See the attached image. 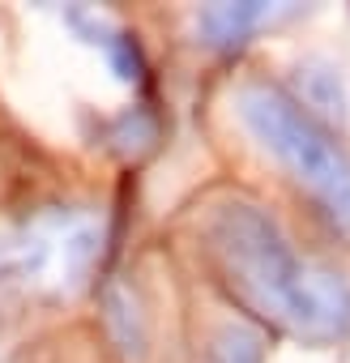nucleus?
Segmentation results:
<instances>
[{"label":"nucleus","instance_id":"obj_1","mask_svg":"<svg viewBox=\"0 0 350 363\" xmlns=\"http://www.w3.org/2000/svg\"><path fill=\"white\" fill-rule=\"evenodd\" d=\"M205 235L231 291L256 316L303 342H337L350 333L346 274L299 257L269 210L252 201H227L210 214Z\"/></svg>","mask_w":350,"mask_h":363},{"label":"nucleus","instance_id":"obj_2","mask_svg":"<svg viewBox=\"0 0 350 363\" xmlns=\"http://www.w3.org/2000/svg\"><path fill=\"white\" fill-rule=\"evenodd\" d=\"M231 103L248 137L269 158H278V167L316 197V206L341 231H350V154L329 133V124L303 111V103L290 90L261 77L244 82Z\"/></svg>","mask_w":350,"mask_h":363},{"label":"nucleus","instance_id":"obj_3","mask_svg":"<svg viewBox=\"0 0 350 363\" xmlns=\"http://www.w3.org/2000/svg\"><path fill=\"white\" fill-rule=\"evenodd\" d=\"M273 18V5L265 0H235V5H205L197 13V30H201V43L214 48V52H239L265 22Z\"/></svg>","mask_w":350,"mask_h":363},{"label":"nucleus","instance_id":"obj_4","mask_svg":"<svg viewBox=\"0 0 350 363\" xmlns=\"http://www.w3.org/2000/svg\"><path fill=\"white\" fill-rule=\"evenodd\" d=\"M295 82L303 90V111H312L316 120L320 116H329V120L346 116V86H341V77H337L333 65H324V60H299Z\"/></svg>","mask_w":350,"mask_h":363},{"label":"nucleus","instance_id":"obj_5","mask_svg":"<svg viewBox=\"0 0 350 363\" xmlns=\"http://www.w3.org/2000/svg\"><path fill=\"white\" fill-rule=\"evenodd\" d=\"M103 308H107V329L115 333L120 350L128 359H141L145 354V312H141L137 295L128 286H107Z\"/></svg>","mask_w":350,"mask_h":363},{"label":"nucleus","instance_id":"obj_6","mask_svg":"<svg viewBox=\"0 0 350 363\" xmlns=\"http://www.w3.org/2000/svg\"><path fill=\"white\" fill-rule=\"evenodd\" d=\"M210 363H265V337L252 325L227 320L210 342Z\"/></svg>","mask_w":350,"mask_h":363},{"label":"nucleus","instance_id":"obj_7","mask_svg":"<svg viewBox=\"0 0 350 363\" xmlns=\"http://www.w3.org/2000/svg\"><path fill=\"white\" fill-rule=\"evenodd\" d=\"M154 141H158V120L145 107H132V111H124L115 120V145H120V154H145Z\"/></svg>","mask_w":350,"mask_h":363},{"label":"nucleus","instance_id":"obj_8","mask_svg":"<svg viewBox=\"0 0 350 363\" xmlns=\"http://www.w3.org/2000/svg\"><path fill=\"white\" fill-rule=\"evenodd\" d=\"M103 48H107V60H111V69H115L120 82H141L145 77V52H141L137 35L115 30L111 39H103Z\"/></svg>","mask_w":350,"mask_h":363}]
</instances>
